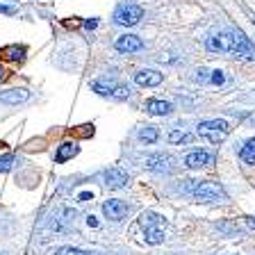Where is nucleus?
I'll return each instance as SVG.
<instances>
[{"instance_id": "nucleus-1", "label": "nucleus", "mask_w": 255, "mask_h": 255, "mask_svg": "<svg viewBox=\"0 0 255 255\" xmlns=\"http://www.w3.org/2000/svg\"><path fill=\"white\" fill-rule=\"evenodd\" d=\"M139 223L143 228V235H146V242L153 246L162 244L164 242V219L155 212H143L139 217Z\"/></svg>"}, {"instance_id": "nucleus-2", "label": "nucleus", "mask_w": 255, "mask_h": 255, "mask_svg": "<svg viewBox=\"0 0 255 255\" xmlns=\"http://www.w3.org/2000/svg\"><path fill=\"white\" fill-rule=\"evenodd\" d=\"M191 196L196 198L198 203H221L228 201V194L221 185L217 182H194L191 187Z\"/></svg>"}, {"instance_id": "nucleus-3", "label": "nucleus", "mask_w": 255, "mask_h": 255, "mask_svg": "<svg viewBox=\"0 0 255 255\" xmlns=\"http://www.w3.org/2000/svg\"><path fill=\"white\" fill-rule=\"evenodd\" d=\"M230 132V126L228 121H223V119H214V121H203L201 126H198L196 134L203 139H207L210 143H221L223 139L228 137Z\"/></svg>"}, {"instance_id": "nucleus-4", "label": "nucleus", "mask_w": 255, "mask_h": 255, "mask_svg": "<svg viewBox=\"0 0 255 255\" xmlns=\"http://www.w3.org/2000/svg\"><path fill=\"white\" fill-rule=\"evenodd\" d=\"M141 18H143V9L137 2H123V5H119L117 11H114V23L123 25V27L137 25Z\"/></svg>"}, {"instance_id": "nucleus-5", "label": "nucleus", "mask_w": 255, "mask_h": 255, "mask_svg": "<svg viewBox=\"0 0 255 255\" xmlns=\"http://www.w3.org/2000/svg\"><path fill=\"white\" fill-rule=\"evenodd\" d=\"M103 182H105V187H110V189H123V187L130 182V178H128V173L121 166H110V169L103 171Z\"/></svg>"}, {"instance_id": "nucleus-6", "label": "nucleus", "mask_w": 255, "mask_h": 255, "mask_svg": "<svg viewBox=\"0 0 255 255\" xmlns=\"http://www.w3.org/2000/svg\"><path fill=\"white\" fill-rule=\"evenodd\" d=\"M230 34H233V53L242 55V57H255V46L251 43V39L246 37L244 32L235 30Z\"/></svg>"}, {"instance_id": "nucleus-7", "label": "nucleus", "mask_w": 255, "mask_h": 255, "mask_svg": "<svg viewBox=\"0 0 255 255\" xmlns=\"http://www.w3.org/2000/svg\"><path fill=\"white\" fill-rule=\"evenodd\" d=\"M146 169L155 171V173H169L173 169V157L164 153H157V155H148L146 157Z\"/></svg>"}, {"instance_id": "nucleus-8", "label": "nucleus", "mask_w": 255, "mask_h": 255, "mask_svg": "<svg viewBox=\"0 0 255 255\" xmlns=\"http://www.w3.org/2000/svg\"><path fill=\"white\" fill-rule=\"evenodd\" d=\"M103 214L107 219H112V221H121L128 214V203L119 201V198H110V201L103 203Z\"/></svg>"}, {"instance_id": "nucleus-9", "label": "nucleus", "mask_w": 255, "mask_h": 255, "mask_svg": "<svg viewBox=\"0 0 255 255\" xmlns=\"http://www.w3.org/2000/svg\"><path fill=\"white\" fill-rule=\"evenodd\" d=\"M207 50H212V53H233V34L221 32L217 37H210L207 39Z\"/></svg>"}, {"instance_id": "nucleus-10", "label": "nucleus", "mask_w": 255, "mask_h": 255, "mask_svg": "<svg viewBox=\"0 0 255 255\" xmlns=\"http://www.w3.org/2000/svg\"><path fill=\"white\" fill-rule=\"evenodd\" d=\"M114 48H117L119 53H123V55H130V53H137V50H141L143 41L137 37V34H123V37L117 39Z\"/></svg>"}, {"instance_id": "nucleus-11", "label": "nucleus", "mask_w": 255, "mask_h": 255, "mask_svg": "<svg viewBox=\"0 0 255 255\" xmlns=\"http://www.w3.org/2000/svg\"><path fill=\"white\" fill-rule=\"evenodd\" d=\"M214 164V155L207 153V150H194L185 157V166L187 169H201V166Z\"/></svg>"}, {"instance_id": "nucleus-12", "label": "nucleus", "mask_w": 255, "mask_h": 255, "mask_svg": "<svg viewBox=\"0 0 255 255\" xmlns=\"http://www.w3.org/2000/svg\"><path fill=\"white\" fill-rule=\"evenodd\" d=\"M134 82L139 87H157L162 85V73H157L155 69H143L139 73H134Z\"/></svg>"}, {"instance_id": "nucleus-13", "label": "nucleus", "mask_w": 255, "mask_h": 255, "mask_svg": "<svg viewBox=\"0 0 255 255\" xmlns=\"http://www.w3.org/2000/svg\"><path fill=\"white\" fill-rule=\"evenodd\" d=\"M27 98H30V91H27V89L0 91V103H5V105H18V103H25Z\"/></svg>"}, {"instance_id": "nucleus-14", "label": "nucleus", "mask_w": 255, "mask_h": 255, "mask_svg": "<svg viewBox=\"0 0 255 255\" xmlns=\"http://www.w3.org/2000/svg\"><path fill=\"white\" fill-rule=\"evenodd\" d=\"M171 103L166 101H159V98H150L148 103H146V112L148 114H153V117H166V114H171Z\"/></svg>"}, {"instance_id": "nucleus-15", "label": "nucleus", "mask_w": 255, "mask_h": 255, "mask_svg": "<svg viewBox=\"0 0 255 255\" xmlns=\"http://www.w3.org/2000/svg\"><path fill=\"white\" fill-rule=\"evenodd\" d=\"M73 155H78V146L75 143H71V141H66V143H62L57 148V153H55V162H66V159H71Z\"/></svg>"}, {"instance_id": "nucleus-16", "label": "nucleus", "mask_w": 255, "mask_h": 255, "mask_svg": "<svg viewBox=\"0 0 255 255\" xmlns=\"http://www.w3.org/2000/svg\"><path fill=\"white\" fill-rule=\"evenodd\" d=\"M239 159L246 162V164H255V139H249V141L239 148Z\"/></svg>"}, {"instance_id": "nucleus-17", "label": "nucleus", "mask_w": 255, "mask_h": 255, "mask_svg": "<svg viewBox=\"0 0 255 255\" xmlns=\"http://www.w3.org/2000/svg\"><path fill=\"white\" fill-rule=\"evenodd\" d=\"M157 139H159V130H157V128L146 126V128H141V130H139V141H143V143H155Z\"/></svg>"}, {"instance_id": "nucleus-18", "label": "nucleus", "mask_w": 255, "mask_h": 255, "mask_svg": "<svg viewBox=\"0 0 255 255\" xmlns=\"http://www.w3.org/2000/svg\"><path fill=\"white\" fill-rule=\"evenodd\" d=\"M169 141L171 143H189L191 141V134L185 132V130H171V132H169Z\"/></svg>"}, {"instance_id": "nucleus-19", "label": "nucleus", "mask_w": 255, "mask_h": 255, "mask_svg": "<svg viewBox=\"0 0 255 255\" xmlns=\"http://www.w3.org/2000/svg\"><path fill=\"white\" fill-rule=\"evenodd\" d=\"M23 55H25V48H21V46H7L5 48L7 59H23Z\"/></svg>"}, {"instance_id": "nucleus-20", "label": "nucleus", "mask_w": 255, "mask_h": 255, "mask_svg": "<svg viewBox=\"0 0 255 255\" xmlns=\"http://www.w3.org/2000/svg\"><path fill=\"white\" fill-rule=\"evenodd\" d=\"M55 255H101V253H89V251L73 249V246H64V249H59Z\"/></svg>"}, {"instance_id": "nucleus-21", "label": "nucleus", "mask_w": 255, "mask_h": 255, "mask_svg": "<svg viewBox=\"0 0 255 255\" xmlns=\"http://www.w3.org/2000/svg\"><path fill=\"white\" fill-rule=\"evenodd\" d=\"M112 98H117V101H126V98H130V89L123 85H114V89H112Z\"/></svg>"}, {"instance_id": "nucleus-22", "label": "nucleus", "mask_w": 255, "mask_h": 255, "mask_svg": "<svg viewBox=\"0 0 255 255\" xmlns=\"http://www.w3.org/2000/svg\"><path fill=\"white\" fill-rule=\"evenodd\" d=\"M210 82H212V85H223V82H226L223 71H212V73H210Z\"/></svg>"}, {"instance_id": "nucleus-23", "label": "nucleus", "mask_w": 255, "mask_h": 255, "mask_svg": "<svg viewBox=\"0 0 255 255\" xmlns=\"http://www.w3.org/2000/svg\"><path fill=\"white\" fill-rule=\"evenodd\" d=\"M11 162H14V157H11V155L0 157V171H9L11 169Z\"/></svg>"}, {"instance_id": "nucleus-24", "label": "nucleus", "mask_w": 255, "mask_h": 255, "mask_svg": "<svg viewBox=\"0 0 255 255\" xmlns=\"http://www.w3.org/2000/svg\"><path fill=\"white\" fill-rule=\"evenodd\" d=\"M98 27V21L96 18H89V21H85V30H96Z\"/></svg>"}, {"instance_id": "nucleus-25", "label": "nucleus", "mask_w": 255, "mask_h": 255, "mask_svg": "<svg viewBox=\"0 0 255 255\" xmlns=\"http://www.w3.org/2000/svg\"><path fill=\"white\" fill-rule=\"evenodd\" d=\"M87 226H89V228H98V219H96V217H87Z\"/></svg>"}, {"instance_id": "nucleus-26", "label": "nucleus", "mask_w": 255, "mask_h": 255, "mask_svg": "<svg viewBox=\"0 0 255 255\" xmlns=\"http://www.w3.org/2000/svg\"><path fill=\"white\" fill-rule=\"evenodd\" d=\"M14 7H9V5H0V14H14Z\"/></svg>"}, {"instance_id": "nucleus-27", "label": "nucleus", "mask_w": 255, "mask_h": 255, "mask_svg": "<svg viewBox=\"0 0 255 255\" xmlns=\"http://www.w3.org/2000/svg\"><path fill=\"white\" fill-rule=\"evenodd\" d=\"M91 196H94V194H89V191H82V194H80V201H89Z\"/></svg>"}, {"instance_id": "nucleus-28", "label": "nucleus", "mask_w": 255, "mask_h": 255, "mask_svg": "<svg viewBox=\"0 0 255 255\" xmlns=\"http://www.w3.org/2000/svg\"><path fill=\"white\" fill-rule=\"evenodd\" d=\"M246 223H249L251 228H255V219H246Z\"/></svg>"}, {"instance_id": "nucleus-29", "label": "nucleus", "mask_w": 255, "mask_h": 255, "mask_svg": "<svg viewBox=\"0 0 255 255\" xmlns=\"http://www.w3.org/2000/svg\"><path fill=\"white\" fill-rule=\"evenodd\" d=\"M2 80H5V69L0 66V82H2Z\"/></svg>"}]
</instances>
